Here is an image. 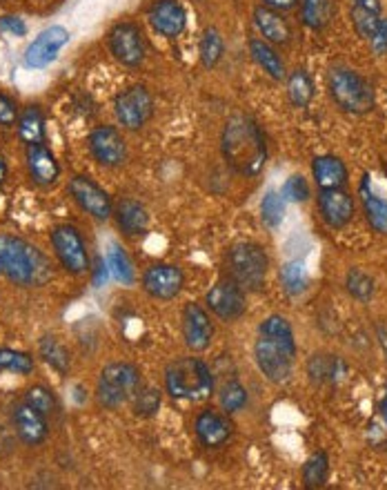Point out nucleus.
<instances>
[{
    "label": "nucleus",
    "instance_id": "f257e3e1",
    "mask_svg": "<svg viewBox=\"0 0 387 490\" xmlns=\"http://www.w3.org/2000/svg\"><path fill=\"white\" fill-rule=\"evenodd\" d=\"M223 158L234 172L243 176H257L267 163V143L261 127L248 114H234L227 118L221 134Z\"/></svg>",
    "mask_w": 387,
    "mask_h": 490
},
{
    "label": "nucleus",
    "instance_id": "f03ea898",
    "mask_svg": "<svg viewBox=\"0 0 387 490\" xmlns=\"http://www.w3.org/2000/svg\"><path fill=\"white\" fill-rule=\"evenodd\" d=\"M0 275L23 288H38L51 279V263L32 243L0 234Z\"/></svg>",
    "mask_w": 387,
    "mask_h": 490
},
{
    "label": "nucleus",
    "instance_id": "7ed1b4c3",
    "mask_svg": "<svg viewBox=\"0 0 387 490\" xmlns=\"http://www.w3.org/2000/svg\"><path fill=\"white\" fill-rule=\"evenodd\" d=\"M165 388L174 399L203 401L214 392V377L205 361L180 357L167 365Z\"/></svg>",
    "mask_w": 387,
    "mask_h": 490
},
{
    "label": "nucleus",
    "instance_id": "20e7f679",
    "mask_svg": "<svg viewBox=\"0 0 387 490\" xmlns=\"http://www.w3.org/2000/svg\"><path fill=\"white\" fill-rule=\"evenodd\" d=\"M328 92L336 108L347 114H356V116L372 112L374 103H376L374 87L369 85L367 78H363L354 69L343 68V65L329 69Z\"/></svg>",
    "mask_w": 387,
    "mask_h": 490
},
{
    "label": "nucleus",
    "instance_id": "39448f33",
    "mask_svg": "<svg viewBox=\"0 0 387 490\" xmlns=\"http://www.w3.org/2000/svg\"><path fill=\"white\" fill-rule=\"evenodd\" d=\"M227 279L236 281L245 293H257L265 285L270 257L257 243H236L225 257Z\"/></svg>",
    "mask_w": 387,
    "mask_h": 490
},
{
    "label": "nucleus",
    "instance_id": "423d86ee",
    "mask_svg": "<svg viewBox=\"0 0 387 490\" xmlns=\"http://www.w3.org/2000/svg\"><path fill=\"white\" fill-rule=\"evenodd\" d=\"M140 390V373L134 364L116 361L100 370L99 383H96V399L103 408H121L131 401Z\"/></svg>",
    "mask_w": 387,
    "mask_h": 490
},
{
    "label": "nucleus",
    "instance_id": "0eeeda50",
    "mask_svg": "<svg viewBox=\"0 0 387 490\" xmlns=\"http://www.w3.org/2000/svg\"><path fill=\"white\" fill-rule=\"evenodd\" d=\"M50 241L56 259L69 275H85L90 270V253H87L85 238L74 225H56L50 234Z\"/></svg>",
    "mask_w": 387,
    "mask_h": 490
},
{
    "label": "nucleus",
    "instance_id": "6e6552de",
    "mask_svg": "<svg viewBox=\"0 0 387 490\" xmlns=\"http://www.w3.org/2000/svg\"><path fill=\"white\" fill-rule=\"evenodd\" d=\"M114 114L116 121L125 130L136 132L147 125L154 114V99L145 85H131L130 90L121 92L114 100Z\"/></svg>",
    "mask_w": 387,
    "mask_h": 490
},
{
    "label": "nucleus",
    "instance_id": "1a4fd4ad",
    "mask_svg": "<svg viewBox=\"0 0 387 490\" xmlns=\"http://www.w3.org/2000/svg\"><path fill=\"white\" fill-rule=\"evenodd\" d=\"M69 197L74 198L78 207H81L85 214H90L96 221H109L114 216V205L109 194L100 188L96 181H91L90 176H74L67 185Z\"/></svg>",
    "mask_w": 387,
    "mask_h": 490
},
{
    "label": "nucleus",
    "instance_id": "9d476101",
    "mask_svg": "<svg viewBox=\"0 0 387 490\" xmlns=\"http://www.w3.org/2000/svg\"><path fill=\"white\" fill-rule=\"evenodd\" d=\"M109 52L125 68H138L145 60V38L136 23L114 25L107 36Z\"/></svg>",
    "mask_w": 387,
    "mask_h": 490
},
{
    "label": "nucleus",
    "instance_id": "9b49d317",
    "mask_svg": "<svg viewBox=\"0 0 387 490\" xmlns=\"http://www.w3.org/2000/svg\"><path fill=\"white\" fill-rule=\"evenodd\" d=\"M87 148L103 167H118L127 161V143L114 125H99L87 136Z\"/></svg>",
    "mask_w": 387,
    "mask_h": 490
},
{
    "label": "nucleus",
    "instance_id": "f8f14e48",
    "mask_svg": "<svg viewBox=\"0 0 387 490\" xmlns=\"http://www.w3.org/2000/svg\"><path fill=\"white\" fill-rule=\"evenodd\" d=\"M205 301H208V308L212 310V315H217L223 321L241 319L245 315V310H248L245 290L232 279L218 281L208 293Z\"/></svg>",
    "mask_w": 387,
    "mask_h": 490
},
{
    "label": "nucleus",
    "instance_id": "ddd939ff",
    "mask_svg": "<svg viewBox=\"0 0 387 490\" xmlns=\"http://www.w3.org/2000/svg\"><path fill=\"white\" fill-rule=\"evenodd\" d=\"M185 285V275L178 266L171 263H154L145 270L143 288L145 293L158 301H171L180 294Z\"/></svg>",
    "mask_w": 387,
    "mask_h": 490
},
{
    "label": "nucleus",
    "instance_id": "4468645a",
    "mask_svg": "<svg viewBox=\"0 0 387 490\" xmlns=\"http://www.w3.org/2000/svg\"><path fill=\"white\" fill-rule=\"evenodd\" d=\"M254 359H257L258 370L272 383H285L292 374L294 357H289L276 343L267 341L265 337H258V341L254 343Z\"/></svg>",
    "mask_w": 387,
    "mask_h": 490
},
{
    "label": "nucleus",
    "instance_id": "2eb2a0df",
    "mask_svg": "<svg viewBox=\"0 0 387 490\" xmlns=\"http://www.w3.org/2000/svg\"><path fill=\"white\" fill-rule=\"evenodd\" d=\"M147 19L154 32L165 38H178L187 28V12L180 0H154Z\"/></svg>",
    "mask_w": 387,
    "mask_h": 490
},
{
    "label": "nucleus",
    "instance_id": "dca6fc26",
    "mask_svg": "<svg viewBox=\"0 0 387 490\" xmlns=\"http://www.w3.org/2000/svg\"><path fill=\"white\" fill-rule=\"evenodd\" d=\"M183 337L189 350L203 352L208 350L214 337L212 317L208 315L199 303H187L183 310Z\"/></svg>",
    "mask_w": 387,
    "mask_h": 490
},
{
    "label": "nucleus",
    "instance_id": "f3484780",
    "mask_svg": "<svg viewBox=\"0 0 387 490\" xmlns=\"http://www.w3.org/2000/svg\"><path fill=\"white\" fill-rule=\"evenodd\" d=\"M69 43V32L60 25H54V28H47L45 32L38 34L36 41L28 47L25 52V65L28 68H47L51 60H56L59 52L63 50Z\"/></svg>",
    "mask_w": 387,
    "mask_h": 490
},
{
    "label": "nucleus",
    "instance_id": "a211bd4d",
    "mask_svg": "<svg viewBox=\"0 0 387 490\" xmlns=\"http://www.w3.org/2000/svg\"><path fill=\"white\" fill-rule=\"evenodd\" d=\"M320 219L332 229H343L354 219V198L343 189H320L319 192Z\"/></svg>",
    "mask_w": 387,
    "mask_h": 490
},
{
    "label": "nucleus",
    "instance_id": "6ab92c4d",
    "mask_svg": "<svg viewBox=\"0 0 387 490\" xmlns=\"http://www.w3.org/2000/svg\"><path fill=\"white\" fill-rule=\"evenodd\" d=\"M12 423H14V430L19 435V439L28 446H38L47 439L50 435V426H47L45 414L38 413L36 408H32L29 404H19L12 413Z\"/></svg>",
    "mask_w": 387,
    "mask_h": 490
},
{
    "label": "nucleus",
    "instance_id": "aec40b11",
    "mask_svg": "<svg viewBox=\"0 0 387 490\" xmlns=\"http://www.w3.org/2000/svg\"><path fill=\"white\" fill-rule=\"evenodd\" d=\"M25 163H28L29 179L36 185H41V188L54 185L59 181L60 165L56 161L54 152L45 143L28 145V149H25Z\"/></svg>",
    "mask_w": 387,
    "mask_h": 490
},
{
    "label": "nucleus",
    "instance_id": "412c9836",
    "mask_svg": "<svg viewBox=\"0 0 387 490\" xmlns=\"http://www.w3.org/2000/svg\"><path fill=\"white\" fill-rule=\"evenodd\" d=\"M194 432L205 448H218L232 437V423L217 410H203L194 422Z\"/></svg>",
    "mask_w": 387,
    "mask_h": 490
},
{
    "label": "nucleus",
    "instance_id": "4be33fe9",
    "mask_svg": "<svg viewBox=\"0 0 387 490\" xmlns=\"http://www.w3.org/2000/svg\"><path fill=\"white\" fill-rule=\"evenodd\" d=\"M254 25H257L258 34L263 41L272 43V45H288L292 41V29L289 23L283 19V14L270 7L261 5L254 10Z\"/></svg>",
    "mask_w": 387,
    "mask_h": 490
},
{
    "label": "nucleus",
    "instance_id": "5701e85b",
    "mask_svg": "<svg viewBox=\"0 0 387 490\" xmlns=\"http://www.w3.org/2000/svg\"><path fill=\"white\" fill-rule=\"evenodd\" d=\"M312 176H314V183L319 185V189H343L347 185V179H350L345 163L338 157H332V154H323V157L314 158Z\"/></svg>",
    "mask_w": 387,
    "mask_h": 490
},
{
    "label": "nucleus",
    "instance_id": "b1692460",
    "mask_svg": "<svg viewBox=\"0 0 387 490\" xmlns=\"http://www.w3.org/2000/svg\"><path fill=\"white\" fill-rule=\"evenodd\" d=\"M114 219H116L118 228L125 237H140V234L147 232L149 214L143 203L134 201V198H122L114 207Z\"/></svg>",
    "mask_w": 387,
    "mask_h": 490
},
{
    "label": "nucleus",
    "instance_id": "393cba45",
    "mask_svg": "<svg viewBox=\"0 0 387 490\" xmlns=\"http://www.w3.org/2000/svg\"><path fill=\"white\" fill-rule=\"evenodd\" d=\"M381 0H350V19L356 34L365 41H369L374 29L381 23Z\"/></svg>",
    "mask_w": 387,
    "mask_h": 490
},
{
    "label": "nucleus",
    "instance_id": "a878e982",
    "mask_svg": "<svg viewBox=\"0 0 387 490\" xmlns=\"http://www.w3.org/2000/svg\"><path fill=\"white\" fill-rule=\"evenodd\" d=\"M249 54H252L254 63L272 78V81H283L288 76L285 72V60L280 59V54L276 52V47L272 43L263 41V38H252L249 41Z\"/></svg>",
    "mask_w": 387,
    "mask_h": 490
},
{
    "label": "nucleus",
    "instance_id": "bb28decb",
    "mask_svg": "<svg viewBox=\"0 0 387 490\" xmlns=\"http://www.w3.org/2000/svg\"><path fill=\"white\" fill-rule=\"evenodd\" d=\"M261 337H265L267 341L283 348L289 357H296V339H294V330L285 317L272 315L267 319H263Z\"/></svg>",
    "mask_w": 387,
    "mask_h": 490
},
{
    "label": "nucleus",
    "instance_id": "cd10ccee",
    "mask_svg": "<svg viewBox=\"0 0 387 490\" xmlns=\"http://www.w3.org/2000/svg\"><path fill=\"white\" fill-rule=\"evenodd\" d=\"M16 130H19V139L23 141L25 148H28V145L45 143V116H43L41 108H38V105L25 108L23 112L19 114Z\"/></svg>",
    "mask_w": 387,
    "mask_h": 490
},
{
    "label": "nucleus",
    "instance_id": "c85d7f7f",
    "mask_svg": "<svg viewBox=\"0 0 387 490\" xmlns=\"http://www.w3.org/2000/svg\"><path fill=\"white\" fill-rule=\"evenodd\" d=\"M359 197L365 212V219L372 225V229H376L378 234H387V198H381L378 194H374L365 181L359 189Z\"/></svg>",
    "mask_w": 387,
    "mask_h": 490
},
{
    "label": "nucleus",
    "instance_id": "c756f323",
    "mask_svg": "<svg viewBox=\"0 0 387 490\" xmlns=\"http://www.w3.org/2000/svg\"><path fill=\"white\" fill-rule=\"evenodd\" d=\"M314 94H316V87L310 74H307L305 69H294V72L288 76L289 103L298 109H307L312 100H314Z\"/></svg>",
    "mask_w": 387,
    "mask_h": 490
},
{
    "label": "nucleus",
    "instance_id": "7c9ffc66",
    "mask_svg": "<svg viewBox=\"0 0 387 490\" xmlns=\"http://www.w3.org/2000/svg\"><path fill=\"white\" fill-rule=\"evenodd\" d=\"M343 373H345V365L334 355H312V359L307 361V374L314 383L336 382V374Z\"/></svg>",
    "mask_w": 387,
    "mask_h": 490
},
{
    "label": "nucleus",
    "instance_id": "2f4dec72",
    "mask_svg": "<svg viewBox=\"0 0 387 490\" xmlns=\"http://www.w3.org/2000/svg\"><path fill=\"white\" fill-rule=\"evenodd\" d=\"M301 3V20L305 28L320 32L332 20V0H298Z\"/></svg>",
    "mask_w": 387,
    "mask_h": 490
},
{
    "label": "nucleus",
    "instance_id": "473e14b6",
    "mask_svg": "<svg viewBox=\"0 0 387 490\" xmlns=\"http://www.w3.org/2000/svg\"><path fill=\"white\" fill-rule=\"evenodd\" d=\"M38 352L45 359V364H50L56 373L67 374L69 365H72V357H69V350L59 341L56 337H43L41 343H38Z\"/></svg>",
    "mask_w": 387,
    "mask_h": 490
},
{
    "label": "nucleus",
    "instance_id": "72a5a7b5",
    "mask_svg": "<svg viewBox=\"0 0 387 490\" xmlns=\"http://www.w3.org/2000/svg\"><path fill=\"white\" fill-rule=\"evenodd\" d=\"M345 290L359 303H369L374 299V293H376V284L367 272H363L360 268H351L345 277Z\"/></svg>",
    "mask_w": 387,
    "mask_h": 490
},
{
    "label": "nucleus",
    "instance_id": "f704fd0d",
    "mask_svg": "<svg viewBox=\"0 0 387 490\" xmlns=\"http://www.w3.org/2000/svg\"><path fill=\"white\" fill-rule=\"evenodd\" d=\"M199 54H201V63H203V68L212 69L221 63L223 54H225V45H223V36L218 34V29L214 28L205 29L199 43Z\"/></svg>",
    "mask_w": 387,
    "mask_h": 490
},
{
    "label": "nucleus",
    "instance_id": "c9c22d12",
    "mask_svg": "<svg viewBox=\"0 0 387 490\" xmlns=\"http://www.w3.org/2000/svg\"><path fill=\"white\" fill-rule=\"evenodd\" d=\"M280 284H283V290L292 297H298L307 290V284H310V275H307V268L303 261H289L280 268Z\"/></svg>",
    "mask_w": 387,
    "mask_h": 490
},
{
    "label": "nucleus",
    "instance_id": "e433bc0d",
    "mask_svg": "<svg viewBox=\"0 0 387 490\" xmlns=\"http://www.w3.org/2000/svg\"><path fill=\"white\" fill-rule=\"evenodd\" d=\"M329 475V459L328 454L320 450V453H314L303 466V484L307 488H320V486L328 481Z\"/></svg>",
    "mask_w": 387,
    "mask_h": 490
},
{
    "label": "nucleus",
    "instance_id": "4c0bfd02",
    "mask_svg": "<svg viewBox=\"0 0 387 490\" xmlns=\"http://www.w3.org/2000/svg\"><path fill=\"white\" fill-rule=\"evenodd\" d=\"M261 219L267 228H279L285 219V198L279 192H267L261 201Z\"/></svg>",
    "mask_w": 387,
    "mask_h": 490
},
{
    "label": "nucleus",
    "instance_id": "58836bf2",
    "mask_svg": "<svg viewBox=\"0 0 387 490\" xmlns=\"http://www.w3.org/2000/svg\"><path fill=\"white\" fill-rule=\"evenodd\" d=\"M0 370L16 374H29L34 370V359L28 352L12 350V348H0Z\"/></svg>",
    "mask_w": 387,
    "mask_h": 490
},
{
    "label": "nucleus",
    "instance_id": "ea45409f",
    "mask_svg": "<svg viewBox=\"0 0 387 490\" xmlns=\"http://www.w3.org/2000/svg\"><path fill=\"white\" fill-rule=\"evenodd\" d=\"M218 401H221V408L225 410L227 414H234L239 413V410H243L245 404H248V390H245L239 382H227L225 386L221 388Z\"/></svg>",
    "mask_w": 387,
    "mask_h": 490
},
{
    "label": "nucleus",
    "instance_id": "a19ab883",
    "mask_svg": "<svg viewBox=\"0 0 387 490\" xmlns=\"http://www.w3.org/2000/svg\"><path fill=\"white\" fill-rule=\"evenodd\" d=\"M107 266L118 281H122L125 285L134 284V266H131V261H130V257L125 254V250L118 248V245H114L107 254Z\"/></svg>",
    "mask_w": 387,
    "mask_h": 490
},
{
    "label": "nucleus",
    "instance_id": "79ce46f5",
    "mask_svg": "<svg viewBox=\"0 0 387 490\" xmlns=\"http://www.w3.org/2000/svg\"><path fill=\"white\" fill-rule=\"evenodd\" d=\"M25 404H29L32 408H36L38 413L54 414L59 410V401H56V395L45 386H32L25 395Z\"/></svg>",
    "mask_w": 387,
    "mask_h": 490
},
{
    "label": "nucleus",
    "instance_id": "37998d69",
    "mask_svg": "<svg viewBox=\"0 0 387 490\" xmlns=\"http://www.w3.org/2000/svg\"><path fill=\"white\" fill-rule=\"evenodd\" d=\"M131 401H134L136 417L149 419L158 413V408H161V392H158L156 388H140Z\"/></svg>",
    "mask_w": 387,
    "mask_h": 490
},
{
    "label": "nucleus",
    "instance_id": "c03bdc74",
    "mask_svg": "<svg viewBox=\"0 0 387 490\" xmlns=\"http://www.w3.org/2000/svg\"><path fill=\"white\" fill-rule=\"evenodd\" d=\"M280 194H283L285 201H292V203H305L307 198H310V183H307L303 176L294 174L289 176L288 181L283 183V189H280Z\"/></svg>",
    "mask_w": 387,
    "mask_h": 490
},
{
    "label": "nucleus",
    "instance_id": "a18cd8bd",
    "mask_svg": "<svg viewBox=\"0 0 387 490\" xmlns=\"http://www.w3.org/2000/svg\"><path fill=\"white\" fill-rule=\"evenodd\" d=\"M16 123H19V108L10 96L0 92V125L12 127Z\"/></svg>",
    "mask_w": 387,
    "mask_h": 490
},
{
    "label": "nucleus",
    "instance_id": "49530a36",
    "mask_svg": "<svg viewBox=\"0 0 387 490\" xmlns=\"http://www.w3.org/2000/svg\"><path fill=\"white\" fill-rule=\"evenodd\" d=\"M369 47L376 56H385L387 54V19H381L378 28L374 29L372 38H369Z\"/></svg>",
    "mask_w": 387,
    "mask_h": 490
},
{
    "label": "nucleus",
    "instance_id": "de8ad7c7",
    "mask_svg": "<svg viewBox=\"0 0 387 490\" xmlns=\"http://www.w3.org/2000/svg\"><path fill=\"white\" fill-rule=\"evenodd\" d=\"M0 32H10L14 34V36H25V34H28V25L20 19H16V16H3V19H0Z\"/></svg>",
    "mask_w": 387,
    "mask_h": 490
},
{
    "label": "nucleus",
    "instance_id": "09e8293b",
    "mask_svg": "<svg viewBox=\"0 0 387 490\" xmlns=\"http://www.w3.org/2000/svg\"><path fill=\"white\" fill-rule=\"evenodd\" d=\"M263 5L276 12H289L298 5V0H263Z\"/></svg>",
    "mask_w": 387,
    "mask_h": 490
},
{
    "label": "nucleus",
    "instance_id": "8fccbe9b",
    "mask_svg": "<svg viewBox=\"0 0 387 490\" xmlns=\"http://www.w3.org/2000/svg\"><path fill=\"white\" fill-rule=\"evenodd\" d=\"M376 337H378V343H381V348H383V355L387 357V328L385 325H378Z\"/></svg>",
    "mask_w": 387,
    "mask_h": 490
},
{
    "label": "nucleus",
    "instance_id": "3c124183",
    "mask_svg": "<svg viewBox=\"0 0 387 490\" xmlns=\"http://www.w3.org/2000/svg\"><path fill=\"white\" fill-rule=\"evenodd\" d=\"M5 179H7V161L5 157H3V152H0V188H3Z\"/></svg>",
    "mask_w": 387,
    "mask_h": 490
},
{
    "label": "nucleus",
    "instance_id": "603ef678",
    "mask_svg": "<svg viewBox=\"0 0 387 490\" xmlns=\"http://www.w3.org/2000/svg\"><path fill=\"white\" fill-rule=\"evenodd\" d=\"M381 414H383V419H385V423H387V397L381 401Z\"/></svg>",
    "mask_w": 387,
    "mask_h": 490
},
{
    "label": "nucleus",
    "instance_id": "864d4df0",
    "mask_svg": "<svg viewBox=\"0 0 387 490\" xmlns=\"http://www.w3.org/2000/svg\"><path fill=\"white\" fill-rule=\"evenodd\" d=\"M3 444H5V441H3V430H0V448H3Z\"/></svg>",
    "mask_w": 387,
    "mask_h": 490
}]
</instances>
